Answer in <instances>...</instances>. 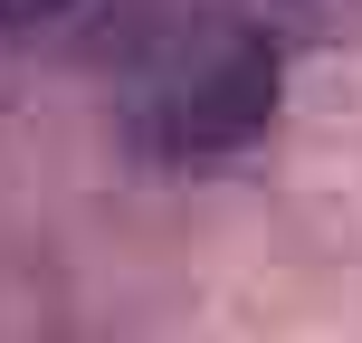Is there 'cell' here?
<instances>
[{
    "instance_id": "1",
    "label": "cell",
    "mask_w": 362,
    "mask_h": 343,
    "mask_svg": "<svg viewBox=\"0 0 362 343\" xmlns=\"http://www.w3.org/2000/svg\"><path fill=\"white\" fill-rule=\"evenodd\" d=\"M276 115V38L248 19H200L181 29L134 86V134L163 163H210V153L257 144Z\"/></svg>"
},
{
    "instance_id": "2",
    "label": "cell",
    "mask_w": 362,
    "mask_h": 343,
    "mask_svg": "<svg viewBox=\"0 0 362 343\" xmlns=\"http://www.w3.org/2000/svg\"><path fill=\"white\" fill-rule=\"evenodd\" d=\"M95 0H0V38H48V29H76Z\"/></svg>"
}]
</instances>
